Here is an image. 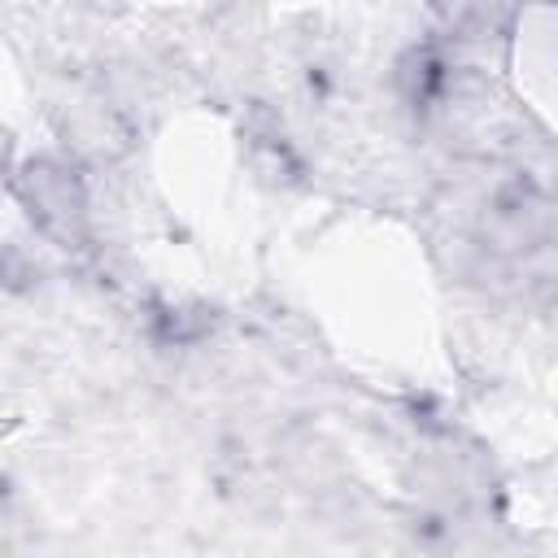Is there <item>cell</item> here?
<instances>
[{"instance_id":"obj_1","label":"cell","mask_w":558,"mask_h":558,"mask_svg":"<svg viewBox=\"0 0 558 558\" xmlns=\"http://www.w3.org/2000/svg\"><path fill=\"white\" fill-rule=\"evenodd\" d=\"M432 9H436L449 26H458V22H466L471 13H480V0H432Z\"/></svg>"}]
</instances>
